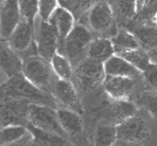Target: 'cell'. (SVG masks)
<instances>
[{
  "mask_svg": "<svg viewBox=\"0 0 157 146\" xmlns=\"http://www.w3.org/2000/svg\"><path fill=\"white\" fill-rule=\"evenodd\" d=\"M3 98L19 99L30 104L58 108L52 96L36 87L23 76L22 73L9 78L6 84L1 87L0 99Z\"/></svg>",
  "mask_w": 157,
  "mask_h": 146,
  "instance_id": "6da1fadb",
  "label": "cell"
},
{
  "mask_svg": "<svg viewBox=\"0 0 157 146\" xmlns=\"http://www.w3.org/2000/svg\"><path fill=\"white\" fill-rule=\"evenodd\" d=\"M84 18L85 24L95 37L111 38L119 29L113 10L107 0H96Z\"/></svg>",
  "mask_w": 157,
  "mask_h": 146,
  "instance_id": "7a4b0ae2",
  "label": "cell"
},
{
  "mask_svg": "<svg viewBox=\"0 0 157 146\" xmlns=\"http://www.w3.org/2000/svg\"><path fill=\"white\" fill-rule=\"evenodd\" d=\"M94 37V34L85 24L77 22L61 42L59 51L67 57L74 67L87 57L88 47Z\"/></svg>",
  "mask_w": 157,
  "mask_h": 146,
  "instance_id": "3957f363",
  "label": "cell"
},
{
  "mask_svg": "<svg viewBox=\"0 0 157 146\" xmlns=\"http://www.w3.org/2000/svg\"><path fill=\"white\" fill-rule=\"evenodd\" d=\"M21 73L36 87L52 95L57 78L52 71L49 60L38 54L25 57L23 58Z\"/></svg>",
  "mask_w": 157,
  "mask_h": 146,
  "instance_id": "277c9868",
  "label": "cell"
},
{
  "mask_svg": "<svg viewBox=\"0 0 157 146\" xmlns=\"http://www.w3.org/2000/svg\"><path fill=\"white\" fill-rule=\"evenodd\" d=\"M39 130L67 137L63 131L58 119L57 108L30 104L27 114V124Z\"/></svg>",
  "mask_w": 157,
  "mask_h": 146,
  "instance_id": "5b68a950",
  "label": "cell"
},
{
  "mask_svg": "<svg viewBox=\"0 0 157 146\" xmlns=\"http://www.w3.org/2000/svg\"><path fill=\"white\" fill-rule=\"evenodd\" d=\"M34 45L37 54L50 61L60 46V39L50 22L37 19L34 22Z\"/></svg>",
  "mask_w": 157,
  "mask_h": 146,
  "instance_id": "8992f818",
  "label": "cell"
},
{
  "mask_svg": "<svg viewBox=\"0 0 157 146\" xmlns=\"http://www.w3.org/2000/svg\"><path fill=\"white\" fill-rule=\"evenodd\" d=\"M105 78L103 64L88 57L73 67V81L74 80L84 90H94L101 86Z\"/></svg>",
  "mask_w": 157,
  "mask_h": 146,
  "instance_id": "52a82bcc",
  "label": "cell"
},
{
  "mask_svg": "<svg viewBox=\"0 0 157 146\" xmlns=\"http://www.w3.org/2000/svg\"><path fill=\"white\" fill-rule=\"evenodd\" d=\"M116 129L118 139L135 146L146 142L151 134L148 122L137 114L117 125Z\"/></svg>",
  "mask_w": 157,
  "mask_h": 146,
  "instance_id": "ba28073f",
  "label": "cell"
},
{
  "mask_svg": "<svg viewBox=\"0 0 157 146\" xmlns=\"http://www.w3.org/2000/svg\"><path fill=\"white\" fill-rule=\"evenodd\" d=\"M6 41L22 58L33 55L30 50L36 51L34 45V24L22 19Z\"/></svg>",
  "mask_w": 157,
  "mask_h": 146,
  "instance_id": "9c48e42d",
  "label": "cell"
},
{
  "mask_svg": "<svg viewBox=\"0 0 157 146\" xmlns=\"http://www.w3.org/2000/svg\"><path fill=\"white\" fill-rule=\"evenodd\" d=\"M52 96L59 107L73 110L79 114L83 112L78 90L73 81L57 78L52 87Z\"/></svg>",
  "mask_w": 157,
  "mask_h": 146,
  "instance_id": "30bf717a",
  "label": "cell"
},
{
  "mask_svg": "<svg viewBox=\"0 0 157 146\" xmlns=\"http://www.w3.org/2000/svg\"><path fill=\"white\" fill-rule=\"evenodd\" d=\"M30 103L19 99H0V127L10 124H27Z\"/></svg>",
  "mask_w": 157,
  "mask_h": 146,
  "instance_id": "8fae6325",
  "label": "cell"
},
{
  "mask_svg": "<svg viewBox=\"0 0 157 146\" xmlns=\"http://www.w3.org/2000/svg\"><path fill=\"white\" fill-rule=\"evenodd\" d=\"M101 86L113 100H129L135 91V81L133 78L106 76Z\"/></svg>",
  "mask_w": 157,
  "mask_h": 146,
  "instance_id": "7c38bea8",
  "label": "cell"
},
{
  "mask_svg": "<svg viewBox=\"0 0 157 146\" xmlns=\"http://www.w3.org/2000/svg\"><path fill=\"white\" fill-rule=\"evenodd\" d=\"M21 20L17 0H6L0 5V39H7Z\"/></svg>",
  "mask_w": 157,
  "mask_h": 146,
  "instance_id": "4fadbf2b",
  "label": "cell"
},
{
  "mask_svg": "<svg viewBox=\"0 0 157 146\" xmlns=\"http://www.w3.org/2000/svg\"><path fill=\"white\" fill-rule=\"evenodd\" d=\"M23 58L14 51L6 40L0 39V71L8 78L20 74Z\"/></svg>",
  "mask_w": 157,
  "mask_h": 146,
  "instance_id": "5bb4252c",
  "label": "cell"
},
{
  "mask_svg": "<svg viewBox=\"0 0 157 146\" xmlns=\"http://www.w3.org/2000/svg\"><path fill=\"white\" fill-rule=\"evenodd\" d=\"M130 30L139 44L147 51L157 50V27L149 22H134Z\"/></svg>",
  "mask_w": 157,
  "mask_h": 146,
  "instance_id": "9a60e30c",
  "label": "cell"
},
{
  "mask_svg": "<svg viewBox=\"0 0 157 146\" xmlns=\"http://www.w3.org/2000/svg\"><path fill=\"white\" fill-rule=\"evenodd\" d=\"M57 114L60 127L66 135L78 136L83 132L84 124L81 114L63 107L57 108Z\"/></svg>",
  "mask_w": 157,
  "mask_h": 146,
  "instance_id": "2e32d148",
  "label": "cell"
},
{
  "mask_svg": "<svg viewBox=\"0 0 157 146\" xmlns=\"http://www.w3.org/2000/svg\"><path fill=\"white\" fill-rule=\"evenodd\" d=\"M106 76L135 78L141 73L124 57L114 54L103 64Z\"/></svg>",
  "mask_w": 157,
  "mask_h": 146,
  "instance_id": "e0dca14e",
  "label": "cell"
},
{
  "mask_svg": "<svg viewBox=\"0 0 157 146\" xmlns=\"http://www.w3.org/2000/svg\"><path fill=\"white\" fill-rule=\"evenodd\" d=\"M115 54L112 40L106 37H94L87 50V57L104 63Z\"/></svg>",
  "mask_w": 157,
  "mask_h": 146,
  "instance_id": "ac0fdd59",
  "label": "cell"
},
{
  "mask_svg": "<svg viewBox=\"0 0 157 146\" xmlns=\"http://www.w3.org/2000/svg\"><path fill=\"white\" fill-rule=\"evenodd\" d=\"M136 107L129 100H113L108 108L107 122L117 126L136 114Z\"/></svg>",
  "mask_w": 157,
  "mask_h": 146,
  "instance_id": "d6986e66",
  "label": "cell"
},
{
  "mask_svg": "<svg viewBox=\"0 0 157 146\" xmlns=\"http://www.w3.org/2000/svg\"><path fill=\"white\" fill-rule=\"evenodd\" d=\"M49 22L57 31L61 44L62 41L75 26L77 20L70 11L59 6L52 16Z\"/></svg>",
  "mask_w": 157,
  "mask_h": 146,
  "instance_id": "ffe728a7",
  "label": "cell"
},
{
  "mask_svg": "<svg viewBox=\"0 0 157 146\" xmlns=\"http://www.w3.org/2000/svg\"><path fill=\"white\" fill-rule=\"evenodd\" d=\"M117 22L131 24L136 17V0H108Z\"/></svg>",
  "mask_w": 157,
  "mask_h": 146,
  "instance_id": "44dd1931",
  "label": "cell"
},
{
  "mask_svg": "<svg viewBox=\"0 0 157 146\" xmlns=\"http://www.w3.org/2000/svg\"><path fill=\"white\" fill-rule=\"evenodd\" d=\"M115 54H121L141 47L133 32L126 27H119L117 32L111 38Z\"/></svg>",
  "mask_w": 157,
  "mask_h": 146,
  "instance_id": "7402d4cb",
  "label": "cell"
},
{
  "mask_svg": "<svg viewBox=\"0 0 157 146\" xmlns=\"http://www.w3.org/2000/svg\"><path fill=\"white\" fill-rule=\"evenodd\" d=\"M118 140L116 126L102 121L96 125L94 133V146H112Z\"/></svg>",
  "mask_w": 157,
  "mask_h": 146,
  "instance_id": "603a6c76",
  "label": "cell"
},
{
  "mask_svg": "<svg viewBox=\"0 0 157 146\" xmlns=\"http://www.w3.org/2000/svg\"><path fill=\"white\" fill-rule=\"evenodd\" d=\"M29 130L33 137L36 146H75L68 140L67 137L45 132L27 125Z\"/></svg>",
  "mask_w": 157,
  "mask_h": 146,
  "instance_id": "cb8c5ba5",
  "label": "cell"
},
{
  "mask_svg": "<svg viewBox=\"0 0 157 146\" xmlns=\"http://www.w3.org/2000/svg\"><path fill=\"white\" fill-rule=\"evenodd\" d=\"M51 67L58 79L73 81V65L61 52L57 51L50 59Z\"/></svg>",
  "mask_w": 157,
  "mask_h": 146,
  "instance_id": "d4e9b609",
  "label": "cell"
},
{
  "mask_svg": "<svg viewBox=\"0 0 157 146\" xmlns=\"http://www.w3.org/2000/svg\"><path fill=\"white\" fill-rule=\"evenodd\" d=\"M30 133L27 125L10 124L0 127V146L9 145L22 140Z\"/></svg>",
  "mask_w": 157,
  "mask_h": 146,
  "instance_id": "484cf974",
  "label": "cell"
},
{
  "mask_svg": "<svg viewBox=\"0 0 157 146\" xmlns=\"http://www.w3.org/2000/svg\"><path fill=\"white\" fill-rule=\"evenodd\" d=\"M119 55L124 57L126 60H128L140 73L145 72L148 68L151 67L154 64V63L152 62L151 57L148 54V51H147L141 47L126 51Z\"/></svg>",
  "mask_w": 157,
  "mask_h": 146,
  "instance_id": "4316f807",
  "label": "cell"
},
{
  "mask_svg": "<svg viewBox=\"0 0 157 146\" xmlns=\"http://www.w3.org/2000/svg\"><path fill=\"white\" fill-rule=\"evenodd\" d=\"M59 6L69 11L77 22L84 18L96 0H58Z\"/></svg>",
  "mask_w": 157,
  "mask_h": 146,
  "instance_id": "83f0119b",
  "label": "cell"
},
{
  "mask_svg": "<svg viewBox=\"0 0 157 146\" xmlns=\"http://www.w3.org/2000/svg\"><path fill=\"white\" fill-rule=\"evenodd\" d=\"M157 12V0H136L135 22H152Z\"/></svg>",
  "mask_w": 157,
  "mask_h": 146,
  "instance_id": "f1b7e54d",
  "label": "cell"
},
{
  "mask_svg": "<svg viewBox=\"0 0 157 146\" xmlns=\"http://www.w3.org/2000/svg\"><path fill=\"white\" fill-rule=\"evenodd\" d=\"M22 19L34 24L38 17L39 0H17Z\"/></svg>",
  "mask_w": 157,
  "mask_h": 146,
  "instance_id": "f546056e",
  "label": "cell"
},
{
  "mask_svg": "<svg viewBox=\"0 0 157 146\" xmlns=\"http://www.w3.org/2000/svg\"><path fill=\"white\" fill-rule=\"evenodd\" d=\"M59 7V4L58 0H39L38 18L44 22H49Z\"/></svg>",
  "mask_w": 157,
  "mask_h": 146,
  "instance_id": "4dcf8cb0",
  "label": "cell"
},
{
  "mask_svg": "<svg viewBox=\"0 0 157 146\" xmlns=\"http://www.w3.org/2000/svg\"><path fill=\"white\" fill-rule=\"evenodd\" d=\"M140 104L157 122V92L147 91L140 97Z\"/></svg>",
  "mask_w": 157,
  "mask_h": 146,
  "instance_id": "1f68e13d",
  "label": "cell"
},
{
  "mask_svg": "<svg viewBox=\"0 0 157 146\" xmlns=\"http://www.w3.org/2000/svg\"><path fill=\"white\" fill-rule=\"evenodd\" d=\"M147 83L151 86L154 90H157V65L153 64L145 72H143Z\"/></svg>",
  "mask_w": 157,
  "mask_h": 146,
  "instance_id": "d6a6232c",
  "label": "cell"
},
{
  "mask_svg": "<svg viewBox=\"0 0 157 146\" xmlns=\"http://www.w3.org/2000/svg\"><path fill=\"white\" fill-rule=\"evenodd\" d=\"M5 146H36L35 145V143L33 140V137L32 135L31 131L28 135L26 136L25 138H23L22 140L18 141L15 144H9V145H5Z\"/></svg>",
  "mask_w": 157,
  "mask_h": 146,
  "instance_id": "836d02e7",
  "label": "cell"
},
{
  "mask_svg": "<svg viewBox=\"0 0 157 146\" xmlns=\"http://www.w3.org/2000/svg\"><path fill=\"white\" fill-rule=\"evenodd\" d=\"M9 79V78L6 76L5 73L3 72L2 71H0V89H1V87L4 85V84H6V82Z\"/></svg>",
  "mask_w": 157,
  "mask_h": 146,
  "instance_id": "e575fe53",
  "label": "cell"
},
{
  "mask_svg": "<svg viewBox=\"0 0 157 146\" xmlns=\"http://www.w3.org/2000/svg\"><path fill=\"white\" fill-rule=\"evenodd\" d=\"M112 146H135L132 144H129V143H127V142H124V141L120 140L118 139Z\"/></svg>",
  "mask_w": 157,
  "mask_h": 146,
  "instance_id": "d590c367",
  "label": "cell"
},
{
  "mask_svg": "<svg viewBox=\"0 0 157 146\" xmlns=\"http://www.w3.org/2000/svg\"><path fill=\"white\" fill-rule=\"evenodd\" d=\"M152 23L155 25L157 27V12L155 13V17H153V19H152Z\"/></svg>",
  "mask_w": 157,
  "mask_h": 146,
  "instance_id": "8d00e7d4",
  "label": "cell"
},
{
  "mask_svg": "<svg viewBox=\"0 0 157 146\" xmlns=\"http://www.w3.org/2000/svg\"><path fill=\"white\" fill-rule=\"evenodd\" d=\"M6 0H0V5H2L3 3H5Z\"/></svg>",
  "mask_w": 157,
  "mask_h": 146,
  "instance_id": "74e56055",
  "label": "cell"
},
{
  "mask_svg": "<svg viewBox=\"0 0 157 146\" xmlns=\"http://www.w3.org/2000/svg\"><path fill=\"white\" fill-rule=\"evenodd\" d=\"M107 1H108V0H107Z\"/></svg>",
  "mask_w": 157,
  "mask_h": 146,
  "instance_id": "f35d334b",
  "label": "cell"
}]
</instances>
